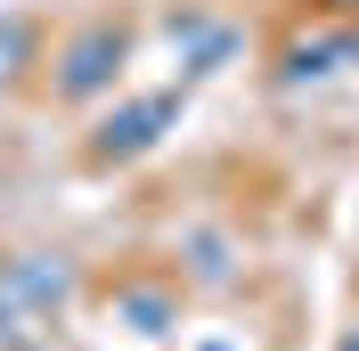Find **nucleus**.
Segmentation results:
<instances>
[]
</instances>
